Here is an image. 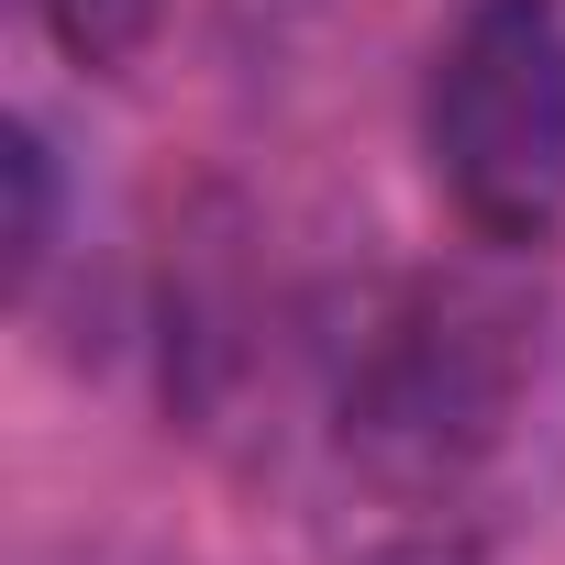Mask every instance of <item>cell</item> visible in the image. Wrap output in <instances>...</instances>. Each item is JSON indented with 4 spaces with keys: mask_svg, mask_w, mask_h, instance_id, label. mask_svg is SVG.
Returning a JSON list of instances; mask_svg holds the SVG:
<instances>
[{
    "mask_svg": "<svg viewBox=\"0 0 565 565\" xmlns=\"http://www.w3.org/2000/svg\"><path fill=\"white\" fill-rule=\"evenodd\" d=\"M34 12H45V34L78 56V67H134L145 45H156V23H167V0H34Z\"/></svg>",
    "mask_w": 565,
    "mask_h": 565,
    "instance_id": "cell-3",
    "label": "cell"
},
{
    "mask_svg": "<svg viewBox=\"0 0 565 565\" xmlns=\"http://www.w3.org/2000/svg\"><path fill=\"white\" fill-rule=\"evenodd\" d=\"M532 399V300L488 266H411L344 322L333 444L388 499H455Z\"/></svg>",
    "mask_w": 565,
    "mask_h": 565,
    "instance_id": "cell-1",
    "label": "cell"
},
{
    "mask_svg": "<svg viewBox=\"0 0 565 565\" xmlns=\"http://www.w3.org/2000/svg\"><path fill=\"white\" fill-rule=\"evenodd\" d=\"M0 167H12V277H34L45 244H56V178H45V145L23 122H12V145H0Z\"/></svg>",
    "mask_w": 565,
    "mask_h": 565,
    "instance_id": "cell-4",
    "label": "cell"
},
{
    "mask_svg": "<svg viewBox=\"0 0 565 565\" xmlns=\"http://www.w3.org/2000/svg\"><path fill=\"white\" fill-rule=\"evenodd\" d=\"M366 565H488V543L477 532H388Z\"/></svg>",
    "mask_w": 565,
    "mask_h": 565,
    "instance_id": "cell-5",
    "label": "cell"
},
{
    "mask_svg": "<svg viewBox=\"0 0 565 565\" xmlns=\"http://www.w3.org/2000/svg\"><path fill=\"white\" fill-rule=\"evenodd\" d=\"M422 156L488 255L565 233V0H466L422 78Z\"/></svg>",
    "mask_w": 565,
    "mask_h": 565,
    "instance_id": "cell-2",
    "label": "cell"
}]
</instances>
